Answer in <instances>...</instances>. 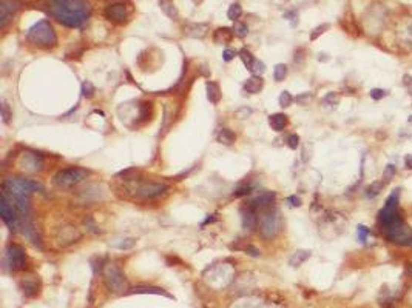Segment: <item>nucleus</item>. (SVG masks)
<instances>
[{
    "label": "nucleus",
    "mask_w": 412,
    "mask_h": 308,
    "mask_svg": "<svg viewBox=\"0 0 412 308\" xmlns=\"http://www.w3.org/2000/svg\"><path fill=\"white\" fill-rule=\"evenodd\" d=\"M47 6V11L52 19L70 28L82 26L91 13L88 0H48Z\"/></svg>",
    "instance_id": "1"
},
{
    "label": "nucleus",
    "mask_w": 412,
    "mask_h": 308,
    "mask_svg": "<svg viewBox=\"0 0 412 308\" xmlns=\"http://www.w3.org/2000/svg\"><path fill=\"white\" fill-rule=\"evenodd\" d=\"M28 42L40 48H52L57 45V36L52 25L48 20H40L36 25H33L26 33Z\"/></svg>",
    "instance_id": "2"
},
{
    "label": "nucleus",
    "mask_w": 412,
    "mask_h": 308,
    "mask_svg": "<svg viewBox=\"0 0 412 308\" xmlns=\"http://www.w3.org/2000/svg\"><path fill=\"white\" fill-rule=\"evenodd\" d=\"M398 200H400V188H395L390 196L387 197L385 207L382 208L378 214L380 224H382L383 230H389L392 227H397L400 224H403V219L398 214Z\"/></svg>",
    "instance_id": "3"
},
{
    "label": "nucleus",
    "mask_w": 412,
    "mask_h": 308,
    "mask_svg": "<svg viewBox=\"0 0 412 308\" xmlns=\"http://www.w3.org/2000/svg\"><path fill=\"white\" fill-rule=\"evenodd\" d=\"M259 233L264 239H272L281 231V216L278 210H266L258 217Z\"/></svg>",
    "instance_id": "4"
},
{
    "label": "nucleus",
    "mask_w": 412,
    "mask_h": 308,
    "mask_svg": "<svg viewBox=\"0 0 412 308\" xmlns=\"http://www.w3.org/2000/svg\"><path fill=\"white\" fill-rule=\"evenodd\" d=\"M87 177H88L87 169L79 168V166H71V168L60 169V171L54 176V179H52V182H54V185L59 188H70V187L80 184L82 180H85Z\"/></svg>",
    "instance_id": "5"
},
{
    "label": "nucleus",
    "mask_w": 412,
    "mask_h": 308,
    "mask_svg": "<svg viewBox=\"0 0 412 308\" xmlns=\"http://www.w3.org/2000/svg\"><path fill=\"white\" fill-rule=\"evenodd\" d=\"M103 276H105V284H107V286L111 291L122 293L124 290H127V279L118 265L108 263L103 270Z\"/></svg>",
    "instance_id": "6"
},
{
    "label": "nucleus",
    "mask_w": 412,
    "mask_h": 308,
    "mask_svg": "<svg viewBox=\"0 0 412 308\" xmlns=\"http://www.w3.org/2000/svg\"><path fill=\"white\" fill-rule=\"evenodd\" d=\"M385 235L390 242L398 243V245H403V247H412V230L405 224L385 230Z\"/></svg>",
    "instance_id": "7"
},
{
    "label": "nucleus",
    "mask_w": 412,
    "mask_h": 308,
    "mask_svg": "<svg viewBox=\"0 0 412 308\" xmlns=\"http://www.w3.org/2000/svg\"><path fill=\"white\" fill-rule=\"evenodd\" d=\"M6 263L11 271H19L25 268V262H26V254L24 251L22 247L16 245V243H11L6 248Z\"/></svg>",
    "instance_id": "8"
},
{
    "label": "nucleus",
    "mask_w": 412,
    "mask_h": 308,
    "mask_svg": "<svg viewBox=\"0 0 412 308\" xmlns=\"http://www.w3.org/2000/svg\"><path fill=\"white\" fill-rule=\"evenodd\" d=\"M103 14L113 24H124L127 17H129V9H127V6L124 3L118 2V3H111L105 8Z\"/></svg>",
    "instance_id": "9"
},
{
    "label": "nucleus",
    "mask_w": 412,
    "mask_h": 308,
    "mask_svg": "<svg viewBox=\"0 0 412 308\" xmlns=\"http://www.w3.org/2000/svg\"><path fill=\"white\" fill-rule=\"evenodd\" d=\"M167 185L165 184H156V182H150V184H142L136 188V194L145 197V199H153V197H159L167 191Z\"/></svg>",
    "instance_id": "10"
},
{
    "label": "nucleus",
    "mask_w": 412,
    "mask_h": 308,
    "mask_svg": "<svg viewBox=\"0 0 412 308\" xmlns=\"http://www.w3.org/2000/svg\"><path fill=\"white\" fill-rule=\"evenodd\" d=\"M0 214H2L3 222L11 230L19 228V217H17L16 210L11 207V204H9L3 196H2V200H0Z\"/></svg>",
    "instance_id": "11"
},
{
    "label": "nucleus",
    "mask_w": 412,
    "mask_h": 308,
    "mask_svg": "<svg viewBox=\"0 0 412 308\" xmlns=\"http://www.w3.org/2000/svg\"><path fill=\"white\" fill-rule=\"evenodd\" d=\"M19 8L20 2L17 0H0V26L5 28Z\"/></svg>",
    "instance_id": "12"
},
{
    "label": "nucleus",
    "mask_w": 412,
    "mask_h": 308,
    "mask_svg": "<svg viewBox=\"0 0 412 308\" xmlns=\"http://www.w3.org/2000/svg\"><path fill=\"white\" fill-rule=\"evenodd\" d=\"M79 239H80V233L75 227H63L57 235V242L62 247H67L73 242H77Z\"/></svg>",
    "instance_id": "13"
},
{
    "label": "nucleus",
    "mask_w": 412,
    "mask_h": 308,
    "mask_svg": "<svg viewBox=\"0 0 412 308\" xmlns=\"http://www.w3.org/2000/svg\"><path fill=\"white\" fill-rule=\"evenodd\" d=\"M257 208H253L252 205H247L244 210L241 211L242 214V227L247 231H253L258 225V216H257Z\"/></svg>",
    "instance_id": "14"
},
{
    "label": "nucleus",
    "mask_w": 412,
    "mask_h": 308,
    "mask_svg": "<svg viewBox=\"0 0 412 308\" xmlns=\"http://www.w3.org/2000/svg\"><path fill=\"white\" fill-rule=\"evenodd\" d=\"M273 202H275V193L266 191V193H261L253 200H250L249 205H252L253 208H266V207H270Z\"/></svg>",
    "instance_id": "15"
},
{
    "label": "nucleus",
    "mask_w": 412,
    "mask_h": 308,
    "mask_svg": "<svg viewBox=\"0 0 412 308\" xmlns=\"http://www.w3.org/2000/svg\"><path fill=\"white\" fill-rule=\"evenodd\" d=\"M29 166H33V171H37V169H40L42 166V157L34 154V153H25L22 156V168H26L31 171V168Z\"/></svg>",
    "instance_id": "16"
},
{
    "label": "nucleus",
    "mask_w": 412,
    "mask_h": 308,
    "mask_svg": "<svg viewBox=\"0 0 412 308\" xmlns=\"http://www.w3.org/2000/svg\"><path fill=\"white\" fill-rule=\"evenodd\" d=\"M269 125L273 131H283L287 125V116L283 113L272 114L269 118Z\"/></svg>",
    "instance_id": "17"
},
{
    "label": "nucleus",
    "mask_w": 412,
    "mask_h": 308,
    "mask_svg": "<svg viewBox=\"0 0 412 308\" xmlns=\"http://www.w3.org/2000/svg\"><path fill=\"white\" fill-rule=\"evenodd\" d=\"M262 87H264L262 77L261 76H252L244 83V91L249 93V94H257V93H259L262 90Z\"/></svg>",
    "instance_id": "18"
},
{
    "label": "nucleus",
    "mask_w": 412,
    "mask_h": 308,
    "mask_svg": "<svg viewBox=\"0 0 412 308\" xmlns=\"http://www.w3.org/2000/svg\"><path fill=\"white\" fill-rule=\"evenodd\" d=\"M207 29H208V26L206 24H193L185 28V36L195 37V39H203L207 34Z\"/></svg>",
    "instance_id": "19"
},
{
    "label": "nucleus",
    "mask_w": 412,
    "mask_h": 308,
    "mask_svg": "<svg viewBox=\"0 0 412 308\" xmlns=\"http://www.w3.org/2000/svg\"><path fill=\"white\" fill-rule=\"evenodd\" d=\"M235 36V31L233 29H230V28H218L215 31V42L216 44H229V42H232V39H233Z\"/></svg>",
    "instance_id": "20"
},
{
    "label": "nucleus",
    "mask_w": 412,
    "mask_h": 308,
    "mask_svg": "<svg viewBox=\"0 0 412 308\" xmlns=\"http://www.w3.org/2000/svg\"><path fill=\"white\" fill-rule=\"evenodd\" d=\"M159 6H161V9L167 17H170L173 20H176L179 17V13H178V9L173 3V0H159Z\"/></svg>",
    "instance_id": "21"
},
{
    "label": "nucleus",
    "mask_w": 412,
    "mask_h": 308,
    "mask_svg": "<svg viewBox=\"0 0 412 308\" xmlns=\"http://www.w3.org/2000/svg\"><path fill=\"white\" fill-rule=\"evenodd\" d=\"M309 258H310V251H308V250H297L292 254V258L289 259V263L292 265V267H300V265L304 263Z\"/></svg>",
    "instance_id": "22"
},
{
    "label": "nucleus",
    "mask_w": 412,
    "mask_h": 308,
    "mask_svg": "<svg viewBox=\"0 0 412 308\" xmlns=\"http://www.w3.org/2000/svg\"><path fill=\"white\" fill-rule=\"evenodd\" d=\"M206 87H207V97H208V100L212 102L213 105L219 103V100H221V90H219L218 85L215 82L208 80Z\"/></svg>",
    "instance_id": "23"
},
{
    "label": "nucleus",
    "mask_w": 412,
    "mask_h": 308,
    "mask_svg": "<svg viewBox=\"0 0 412 308\" xmlns=\"http://www.w3.org/2000/svg\"><path fill=\"white\" fill-rule=\"evenodd\" d=\"M235 141H236V136L233 134V131H230L229 128H223L218 134V142L223 143V145L230 146V145L235 143Z\"/></svg>",
    "instance_id": "24"
},
{
    "label": "nucleus",
    "mask_w": 412,
    "mask_h": 308,
    "mask_svg": "<svg viewBox=\"0 0 412 308\" xmlns=\"http://www.w3.org/2000/svg\"><path fill=\"white\" fill-rule=\"evenodd\" d=\"M22 290H24V293H25L26 296H36V294L39 293L37 284L33 282V281H29V279H26V281L22 282Z\"/></svg>",
    "instance_id": "25"
},
{
    "label": "nucleus",
    "mask_w": 412,
    "mask_h": 308,
    "mask_svg": "<svg viewBox=\"0 0 412 308\" xmlns=\"http://www.w3.org/2000/svg\"><path fill=\"white\" fill-rule=\"evenodd\" d=\"M286 76H287V67L284 63H278L273 70V79L277 82H283L286 79Z\"/></svg>",
    "instance_id": "26"
},
{
    "label": "nucleus",
    "mask_w": 412,
    "mask_h": 308,
    "mask_svg": "<svg viewBox=\"0 0 412 308\" xmlns=\"http://www.w3.org/2000/svg\"><path fill=\"white\" fill-rule=\"evenodd\" d=\"M130 293H153V294H164L167 297H172L170 294H167L164 290H161V288H152V286H136V288H133Z\"/></svg>",
    "instance_id": "27"
},
{
    "label": "nucleus",
    "mask_w": 412,
    "mask_h": 308,
    "mask_svg": "<svg viewBox=\"0 0 412 308\" xmlns=\"http://www.w3.org/2000/svg\"><path fill=\"white\" fill-rule=\"evenodd\" d=\"M241 14H242V8H241V5L239 3H232L230 6H229V11H227V17L230 19V20H238L239 17H241Z\"/></svg>",
    "instance_id": "28"
},
{
    "label": "nucleus",
    "mask_w": 412,
    "mask_h": 308,
    "mask_svg": "<svg viewBox=\"0 0 412 308\" xmlns=\"http://www.w3.org/2000/svg\"><path fill=\"white\" fill-rule=\"evenodd\" d=\"M239 57H241L242 63L246 65V68L250 70L252 65H253V62H255V57L252 56V52H250L249 49H241V51H239Z\"/></svg>",
    "instance_id": "29"
},
{
    "label": "nucleus",
    "mask_w": 412,
    "mask_h": 308,
    "mask_svg": "<svg viewBox=\"0 0 412 308\" xmlns=\"http://www.w3.org/2000/svg\"><path fill=\"white\" fill-rule=\"evenodd\" d=\"M119 240L121 242L113 243V245L116 248H119V250H130L136 245V239H133V237H124V239H119Z\"/></svg>",
    "instance_id": "30"
},
{
    "label": "nucleus",
    "mask_w": 412,
    "mask_h": 308,
    "mask_svg": "<svg viewBox=\"0 0 412 308\" xmlns=\"http://www.w3.org/2000/svg\"><path fill=\"white\" fill-rule=\"evenodd\" d=\"M383 190V182H374V184H371L367 187V190H366V196L367 197H375V196H378L380 194V191Z\"/></svg>",
    "instance_id": "31"
},
{
    "label": "nucleus",
    "mask_w": 412,
    "mask_h": 308,
    "mask_svg": "<svg viewBox=\"0 0 412 308\" xmlns=\"http://www.w3.org/2000/svg\"><path fill=\"white\" fill-rule=\"evenodd\" d=\"M324 105H329V107H336L338 103H340V95L336 93H327L323 99Z\"/></svg>",
    "instance_id": "32"
},
{
    "label": "nucleus",
    "mask_w": 412,
    "mask_h": 308,
    "mask_svg": "<svg viewBox=\"0 0 412 308\" xmlns=\"http://www.w3.org/2000/svg\"><path fill=\"white\" fill-rule=\"evenodd\" d=\"M357 235H358V240H360L361 243H366L367 237L371 236V230H369L367 227H364V225H358L357 227Z\"/></svg>",
    "instance_id": "33"
},
{
    "label": "nucleus",
    "mask_w": 412,
    "mask_h": 308,
    "mask_svg": "<svg viewBox=\"0 0 412 308\" xmlns=\"http://www.w3.org/2000/svg\"><path fill=\"white\" fill-rule=\"evenodd\" d=\"M292 102H293V97H292V94H290L289 91H283V93L280 94V105H281L283 108L290 107Z\"/></svg>",
    "instance_id": "34"
},
{
    "label": "nucleus",
    "mask_w": 412,
    "mask_h": 308,
    "mask_svg": "<svg viewBox=\"0 0 412 308\" xmlns=\"http://www.w3.org/2000/svg\"><path fill=\"white\" fill-rule=\"evenodd\" d=\"M397 173V169H395V165L392 164H389L385 166V171H383V179H385V182H389V180H392L394 176Z\"/></svg>",
    "instance_id": "35"
},
{
    "label": "nucleus",
    "mask_w": 412,
    "mask_h": 308,
    "mask_svg": "<svg viewBox=\"0 0 412 308\" xmlns=\"http://www.w3.org/2000/svg\"><path fill=\"white\" fill-rule=\"evenodd\" d=\"M233 31H235V34H236L238 37H246V36L249 34V28H247V25L241 24V22H235Z\"/></svg>",
    "instance_id": "36"
},
{
    "label": "nucleus",
    "mask_w": 412,
    "mask_h": 308,
    "mask_svg": "<svg viewBox=\"0 0 412 308\" xmlns=\"http://www.w3.org/2000/svg\"><path fill=\"white\" fill-rule=\"evenodd\" d=\"M252 193V185H241L233 191V196L235 197H242V196H247Z\"/></svg>",
    "instance_id": "37"
},
{
    "label": "nucleus",
    "mask_w": 412,
    "mask_h": 308,
    "mask_svg": "<svg viewBox=\"0 0 412 308\" xmlns=\"http://www.w3.org/2000/svg\"><path fill=\"white\" fill-rule=\"evenodd\" d=\"M252 113H253V111H252V108L242 107V108H239V110H236V111H235V118H236V119H239V120H242V119L250 118Z\"/></svg>",
    "instance_id": "38"
},
{
    "label": "nucleus",
    "mask_w": 412,
    "mask_h": 308,
    "mask_svg": "<svg viewBox=\"0 0 412 308\" xmlns=\"http://www.w3.org/2000/svg\"><path fill=\"white\" fill-rule=\"evenodd\" d=\"M250 71L253 72V76H259V74H262L264 71H266V67H264V63H262V62L255 60V62H253L252 68H250Z\"/></svg>",
    "instance_id": "39"
},
{
    "label": "nucleus",
    "mask_w": 412,
    "mask_h": 308,
    "mask_svg": "<svg viewBox=\"0 0 412 308\" xmlns=\"http://www.w3.org/2000/svg\"><path fill=\"white\" fill-rule=\"evenodd\" d=\"M83 225H85L88 228V231H91V233H99L96 222H94V219L91 216H87L85 219H83Z\"/></svg>",
    "instance_id": "40"
},
{
    "label": "nucleus",
    "mask_w": 412,
    "mask_h": 308,
    "mask_svg": "<svg viewBox=\"0 0 412 308\" xmlns=\"http://www.w3.org/2000/svg\"><path fill=\"white\" fill-rule=\"evenodd\" d=\"M326 29H329V25H327V24L316 26V28L312 31V33H310V40H316V39H318V36H321L323 33H326Z\"/></svg>",
    "instance_id": "41"
},
{
    "label": "nucleus",
    "mask_w": 412,
    "mask_h": 308,
    "mask_svg": "<svg viewBox=\"0 0 412 308\" xmlns=\"http://www.w3.org/2000/svg\"><path fill=\"white\" fill-rule=\"evenodd\" d=\"M312 93H303V94H300V95H297V103H300V105H309V102L312 100Z\"/></svg>",
    "instance_id": "42"
},
{
    "label": "nucleus",
    "mask_w": 412,
    "mask_h": 308,
    "mask_svg": "<svg viewBox=\"0 0 412 308\" xmlns=\"http://www.w3.org/2000/svg\"><path fill=\"white\" fill-rule=\"evenodd\" d=\"M387 95V91H385V90H382V88H374V90H371V97L374 99V100H382L383 97H386Z\"/></svg>",
    "instance_id": "43"
},
{
    "label": "nucleus",
    "mask_w": 412,
    "mask_h": 308,
    "mask_svg": "<svg viewBox=\"0 0 412 308\" xmlns=\"http://www.w3.org/2000/svg\"><path fill=\"white\" fill-rule=\"evenodd\" d=\"M82 94L85 95V97H91L94 94V87L91 85V82H83L82 85Z\"/></svg>",
    "instance_id": "44"
},
{
    "label": "nucleus",
    "mask_w": 412,
    "mask_h": 308,
    "mask_svg": "<svg viewBox=\"0 0 412 308\" xmlns=\"http://www.w3.org/2000/svg\"><path fill=\"white\" fill-rule=\"evenodd\" d=\"M2 118H3V122L8 123L9 119H11V111H9V105L3 100L2 102Z\"/></svg>",
    "instance_id": "45"
},
{
    "label": "nucleus",
    "mask_w": 412,
    "mask_h": 308,
    "mask_svg": "<svg viewBox=\"0 0 412 308\" xmlns=\"http://www.w3.org/2000/svg\"><path fill=\"white\" fill-rule=\"evenodd\" d=\"M287 145L292 148V150H297L298 145H300V137L297 134H290L287 137Z\"/></svg>",
    "instance_id": "46"
},
{
    "label": "nucleus",
    "mask_w": 412,
    "mask_h": 308,
    "mask_svg": "<svg viewBox=\"0 0 412 308\" xmlns=\"http://www.w3.org/2000/svg\"><path fill=\"white\" fill-rule=\"evenodd\" d=\"M286 202L289 204V207H300L301 205V199L297 197V196H289L286 199Z\"/></svg>",
    "instance_id": "47"
},
{
    "label": "nucleus",
    "mask_w": 412,
    "mask_h": 308,
    "mask_svg": "<svg viewBox=\"0 0 412 308\" xmlns=\"http://www.w3.org/2000/svg\"><path fill=\"white\" fill-rule=\"evenodd\" d=\"M235 56H236V52H235L233 49H230V48L224 49V52H223V59H224L226 62H230L232 59H235Z\"/></svg>",
    "instance_id": "48"
},
{
    "label": "nucleus",
    "mask_w": 412,
    "mask_h": 308,
    "mask_svg": "<svg viewBox=\"0 0 412 308\" xmlns=\"http://www.w3.org/2000/svg\"><path fill=\"white\" fill-rule=\"evenodd\" d=\"M403 85L409 91H412V76H409V74H405V76H403Z\"/></svg>",
    "instance_id": "49"
},
{
    "label": "nucleus",
    "mask_w": 412,
    "mask_h": 308,
    "mask_svg": "<svg viewBox=\"0 0 412 308\" xmlns=\"http://www.w3.org/2000/svg\"><path fill=\"white\" fill-rule=\"evenodd\" d=\"M244 251H246V253H249L250 256H255V258H258V256H259V250H257L255 247H252V245H247V247L244 248Z\"/></svg>",
    "instance_id": "50"
},
{
    "label": "nucleus",
    "mask_w": 412,
    "mask_h": 308,
    "mask_svg": "<svg viewBox=\"0 0 412 308\" xmlns=\"http://www.w3.org/2000/svg\"><path fill=\"white\" fill-rule=\"evenodd\" d=\"M405 164H406V168L412 169V154H408L405 157Z\"/></svg>",
    "instance_id": "51"
},
{
    "label": "nucleus",
    "mask_w": 412,
    "mask_h": 308,
    "mask_svg": "<svg viewBox=\"0 0 412 308\" xmlns=\"http://www.w3.org/2000/svg\"><path fill=\"white\" fill-rule=\"evenodd\" d=\"M409 274H411V276H412V267H411V268H409Z\"/></svg>",
    "instance_id": "52"
},
{
    "label": "nucleus",
    "mask_w": 412,
    "mask_h": 308,
    "mask_svg": "<svg viewBox=\"0 0 412 308\" xmlns=\"http://www.w3.org/2000/svg\"><path fill=\"white\" fill-rule=\"evenodd\" d=\"M409 122H412V116H409V119H408Z\"/></svg>",
    "instance_id": "53"
}]
</instances>
